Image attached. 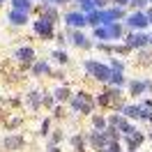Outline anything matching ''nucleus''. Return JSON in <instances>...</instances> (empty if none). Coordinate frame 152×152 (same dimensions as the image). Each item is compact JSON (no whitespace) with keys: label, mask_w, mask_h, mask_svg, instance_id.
<instances>
[{"label":"nucleus","mask_w":152,"mask_h":152,"mask_svg":"<svg viewBox=\"0 0 152 152\" xmlns=\"http://www.w3.org/2000/svg\"><path fill=\"white\" fill-rule=\"evenodd\" d=\"M138 122H145L148 127H152V108H145V106H143V113H141V120H138Z\"/></svg>","instance_id":"a18cd8bd"},{"label":"nucleus","mask_w":152,"mask_h":152,"mask_svg":"<svg viewBox=\"0 0 152 152\" xmlns=\"http://www.w3.org/2000/svg\"><path fill=\"white\" fill-rule=\"evenodd\" d=\"M51 60H53V65H60V67L72 65V58L67 53V48H53L51 51Z\"/></svg>","instance_id":"5701e85b"},{"label":"nucleus","mask_w":152,"mask_h":152,"mask_svg":"<svg viewBox=\"0 0 152 152\" xmlns=\"http://www.w3.org/2000/svg\"><path fill=\"white\" fill-rule=\"evenodd\" d=\"M122 42H124V44H127L129 48H132V51H141V48L152 46L150 30H148V32H127Z\"/></svg>","instance_id":"9d476101"},{"label":"nucleus","mask_w":152,"mask_h":152,"mask_svg":"<svg viewBox=\"0 0 152 152\" xmlns=\"http://www.w3.org/2000/svg\"><path fill=\"white\" fill-rule=\"evenodd\" d=\"M30 26H32V32H35L42 42H51V39H56V32H58V30H56V23L42 19V16H35Z\"/></svg>","instance_id":"423d86ee"},{"label":"nucleus","mask_w":152,"mask_h":152,"mask_svg":"<svg viewBox=\"0 0 152 152\" xmlns=\"http://www.w3.org/2000/svg\"><path fill=\"white\" fill-rule=\"evenodd\" d=\"M92 39H97V42H108V28H106V26L92 28Z\"/></svg>","instance_id":"c9c22d12"},{"label":"nucleus","mask_w":152,"mask_h":152,"mask_svg":"<svg viewBox=\"0 0 152 152\" xmlns=\"http://www.w3.org/2000/svg\"><path fill=\"white\" fill-rule=\"evenodd\" d=\"M5 2H10V0H0V5H5Z\"/></svg>","instance_id":"bf43d9fd"},{"label":"nucleus","mask_w":152,"mask_h":152,"mask_svg":"<svg viewBox=\"0 0 152 152\" xmlns=\"http://www.w3.org/2000/svg\"><path fill=\"white\" fill-rule=\"evenodd\" d=\"M129 2H132V0H129Z\"/></svg>","instance_id":"69168bd1"},{"label":"nucleus","mask_w":152,"mask_h":152,"mask_svg":"<svg viewBox=\"0 0 152 152\" xmlns=\"http://www.w3.org/2000/svg\"><path fill=\"white\" fill-rule=\"evenodd\" d=\"M7 21H10L12 28H26L28 23H32V14L21 12V10H10L7 12Z\"/></svg>","instance_id":"dca6fc26"},{"label":"nucleus","mask_w":152,"mask_h":152,"mask_svg":"<svg viewBox=\"0 0 152 152\" xmlns=\"http://www.w3.org/2000/svg\"><path fill=\"white\" fill-rule=\"evenodd\" d=\"M69 143H72V152H90L86 141V132H74L69 136Z\"/></svg>","instance_id":"412c9836"},{"label":"nucleus","mask_w":152,"mask_h":152,"mask_svg":"<svg viewBox=\"0 0 152 152\" xmlns=\"http://www.w3.org/2000/svg\"><path fill=\"white\" fill-rule=\"evenodd\" d=\"M145 16H148V21H150V28H152V5L145 10Z\"/></svg>","instance_id":"4d7b16f0"},{"label":"nucleus","mask_w":152,"mask_h":152,"mask_svg":"<svg viewBox=\"0 0 152 152\" xmlns=\"http://www.w3.org/2000/svg\"><path fill=\"white\" fill-rule=\"evenodd\" d=\"M51 92H53V97H56L58 104H69V99L74 97V90H72L69 83H60V86H56Z\"/></svg>","instance_id":"a211bd4d"},{"label":"nucleus","mask_w":152,"mask_h":152,"mask_svg":"<svg viewBox=\"0 0 152 152\" xmlns=\"http://www.w3.org/2000/svg\"><path fill=\"white\" fill-rule=\"evenodd\" d=\"M148 7H150L148 0H132L129 2V12H145Z\"/></svg>","instance_id":"a19ab883"},{"label":"nucleus","mask_w":152,"mask_h":152,"mask_svg":"<svg viewBox=\"0 0 152 152\" xmlns=\"http://www.w3.org/2000/svg\"><path fill=\"white\" fill-rule=\"evenodd\" d=\"M97 99V108L102 111H108V113H120L124 102V88H115V86H102V90L95 95Z\"/></svg>","instance_id":"f257e3e1"},{"label":"nucleus","mask_w":152,"mask_h":152,"mask_svg":"<svg viewBox=\"0 0 152 152\" xmlns=\"http://www.w3.org/2000/svg\"><path fill=\"white\" fill-rule=\"evenodd\" d=\"M23 122H26V118H23L21 113H10V118L5 120L2 127H5L7 132H19L21 127H23Z\"/></svg>","instance_id":"b1692460"},{"label":"nucleus","mask_w":152,"mask_h":152,"mask_svg":"<svg viewBox=\"0 0 152 152\" xmlns=\"http://www.w3.org/2000/svg\"><path fill=\"white\" fill-rule=\"evenodd\" d=\"M106 28H108V42H122L124 35H127V28H124L122 21H113Z\"/></svg>","instance_id":"aec40b11"},{"label":"nucleus","mask_w":152,"mask_h":152,"mask_svg":"<svg viewBox=\"0 0 152 152\" xmlns=\"http://www.w3.org/2000/svg\"><path fill=\"white\" fill-rule=\"evenodd\" d=\"M83 72L88 78H92L102 86H106L111 78V67H108V62H102V60H90V58L83 60Z\"/></svg>","instance_id":"7ed1b4c3"},{"label":"nucleus","mask_w":152,"mask_h":152,"mask_svg":"<svg viewBox=\"0 0 152 152\" xmlns=\"http://www.w3.org/2000/svg\"><path fill=\"white\" fill-rule=\"evenodd\" d=\"M67 37H69V44L74 48H81V51L95 48V42H92V37L86 35V30H69L67 28Z\"/></svg>","instance_id":"9b49d317"},{"label":"nucleus","mask_w":152,"mask_h":152,"mask_svg":"<svg viewBox=\"0 0 152 152\" xmlns=\"http://www.w3.org/2000/svg\"><path fill=\"white\" fill-rule=\"evenodd\" d=\"M120 113H122L124 118H127V120H132V122H136V120H141L143 106H141V102H134V104H124Z\"/></svg>","instance_id":"4be33fe9"},{"label":"nucleus","mask_w":152,"mask_h":152,"mask_svg":"<svg viewBox=\"0 0 152 152\" xmlns=\"http://www.w3.org/2000/svg\"><path fill=\"white\" fill-rule=\"evenodd\" d=\"M106 118H108V127H120V124H122V120H124L122 113H108Z\"/></svg>","instance_id":"c03bdc74"},{"label":"nucleus","mask_w":152,"mask_h":152,"mask_svg":"<svg viewBox=\"0 0 152 152\" xmlns=\"http://www.w3.org/2000/svg\"><path fill=\"white\" fill-rule=\"evenodd\" d=\"M32 12H35V16H42V19L51 21V23H56V26L62 21V12H60V7L53 5V2H39Z\"/></svg>","instance_id":"6e6552de"},{"label":"nucleus","mask_w":152,"mask_h":152,"mask_svg":"<svg viewBox=\"0 0 152 152\" xmlns=\"http://www.w3.org/2000/svg\"><path fill=\"white\" fill-rule=\"evenodd\" d=\"M95 48L99 53H106L108 58L115 56V42H95Z\"/></svg>","instance_id":"f704fd0d"},{"label":"nucleus","mask_w":152,"mask_h":152,"mask_svg":"<svg viewBox=\"0 0 152 152\" xmlns=\"http://www.w3.org/2000/svg\"><path fill=\"white\" fill-rule=\"evenodd\" d=\"M122 23L127 28V32H148L150 30V21L145 16V12H129Z\"/></svg>","instance_id":"39448f33"},{"label":"nucleus","mask_w":152,"mask_h":152,"mask_svg":"<svg viewBox=\"0 0 152 152\" xmlns=\"http://www.w3.org/2000/svg\"><path fill=\"white\" fill-rule=\"evenodd\" d=\"M62 141H65V129L53 127V132L48 134V138H46V145H62Z\"/></svg>","instance_id":"cd10ccee"},{"label":"nucleus","mask_w":152,"mask_h":152,"mask_svg":"<svg viewBox=\"0 0 152 152\" xmlns=\"http://www.w3.org/2000/svg\"><path fill=\"white\" fill-rule=\"evenodd\" d=\"M30 76H35V78H51L53 76V65L46 58H37L32 62V67H30Z\"/></svg>","instance_id":"2eb2a0df"},{"label":"nucleus","mask_w":152,"mask_h":152,"mask_svg":"<svg viewBox=\"0 0 152 152\" xmlns=\"http://www.w3.org/2000/svg\"><path fill=\"white\" fill-rule=\"evenodd\" d=\"M67 108H69V113H72V115H78V118H90V115L95 113V108H97V99H95V95H92V92H88L86 88H81V90H76L74 97L69 99Z\"/></svg>","instance_id":"f03ea898"},{"label":"nucleus","mask_w":152,"mask_h":152,"mask_svg":"<svg viewBox=\"0 0 152 152\" xmlns=\"http://www.w3.org/2000/svg\"><path fill=\"white\" fill-rule=\"evenodd\" d=\"M150 37H152V28H150Z\"/></svg>","instance_id":"e2e57ef3"},{"label":"nucleus","mask_w":152,"mask_h":152,"mask_svg":"<svg viewBox=\"0 0 152 152\" xmlns=\"http://www.w3.org/2000/svg\"><path fill=\"white\" fill-rule=\"evenodd\" d=\"M111 5H118V7H127V10H129V0H111Z\"/></svg>","instance_id":"603ef678"},{"label":"nucleus","mask_w":152,"mask_h":152,"mask_svg":"<svg viewBox=\"0 0 152 152\" xmlns=\"http://www.w3.org/2000/svg\"><path fill=\"white\" fill-rule=\"evenodd\" d=\"M88 120H90V129H97V132H104L108 127V118L104 113H92Z\"/></svg>","instance_id":"a878e982"},{"label":"nucleus","mask_w":152,"mask_h":152,"mask_svg":"<svg viewBox=\"0 0 152 152\" xmlns=\"http://www.w3.org/2000/svg\"><path fill=\"white\" fill-rule=\"evenodd\" d=\"M145 141H148V134L143 129H136L129 136H122V148H124V152H138L145 145Z\"/></svg>","instance_id":"f8f14e48"},{"label":"nucleus","mask_w":152,"mask_h":152,"mask_svg":"<svg viewBox=\"0 0 152 152\" xmlns=\"http://www.w3.org/2000/svg\"><path fill=\"white\" fill-rule=\"evenodd\" d=\"M72 2H83V0H72Z\"/></svg>","instance_id":"052dcab7"},{"label":"nucleus","mask_w":152,"mask_h":152,"mask_svg":"<svg viewBox=\"0 0 152 152\" xmlns=\"http://www.w3.org/2000/svg\"><path fill=\"white\" fill-rule=\"evenodd\" d=\"M127 72H113L111 69V78H108V86H115V88H127Z\"/></svg>","instance_id":"bb28decb"},{"label":"nucleus","mask_w":152,"mask_h":152,"mask_svg":"<svg viewBox=\"0 0 152 152\" xmlns=\"http://www.w3.org/2000/svg\"><path fill=\"white\" fill-rule=\"evenodd\" d=\"M67 46H69L67 30H58V32H56V48H67Z\"/></svg>","instance_id":"4c0bfd02"},{"label":"nucleus","mask_w":152,"mask_h":152,"mask_svg":"<svg viewBox=\"0 0 152 152\" xmlns=\"http://www.w3.org/2000/svg\"><path fill=\"white\" fill-rule=\"evenodd\" d=\"M12 58L19 65V72H30L32 62L37 60V51H35V46H19V48H14Z\"/></svg>","instance_id":"20e7f679"},{"label":"nucleus","mask_w":152,"mask_h":152,"mask_svg":"<svg viewBox=\"0 0 152 152\" xmlns=\"http://www.w3.org/2000/svg\"><path fill=\"white\" fill-rule=\"evenodd\" d=\"M76 7L83 12V14H90V12H95V10H99L95 5V0H83V2H76Z\"/></svg>","instance_id":"ea45409f"},{"label":"nucleus","mask_w":152,"mask_h":152,"mask_svg":"<svg viewBox=\"0 0 152 152\" xmlns=\"http://www.w3.org/2000/svg\"><path fill=\"white\" fill-rule=\"evenodd\" d=\"M32 2H44V0H32Z\"/></svg>","instance_id":"680f3d73"},{"label":"nucleus","mask_w":152,"mask_h":152,"mask_svg":"<svg viewBox=\"0 0 152 152\" xmlns=\"http://www.w3.org/2000/svg\"><path fill=\"white\" fill-rule=\"evenodd\" d=\"M62 23H65V28H69V30H86L88 28V16L78 10V7H74V10L62 12Z\"/></svg>","instance_id":"0eeeda50"},{"label":"nucleus","mask_w":152,"mask_h":152,"mask_svg":"<svg viewBox=\"0 0 152 152\" xmlns=\"http://www.w3.org/2000/svg\"><path fill=\"white\" fill-rule=\"evenodd\" d=\"M148 2H150V5H152V0H148Z\"/></svg>","instance_id":"0e129e2a"},{"label":"nucleus","mask_w":152,"mask_h":152,"mask_svg":"<svg viewBox=\"0 0 152 152\" xmlns=\"http://www.w3.org/2000/svg\"><path fill=\"white\" fill-rule=\"evenodd\" d=\"M10 108H7V106L2 104V102H0V124H5V120H7V118H10Z\"/></svg>","instance_id":"09e8293b"},{"label":"nucleus","mask_w":152,"mask_h":152,"mask_svg":"<svg viewBox=\"0 0 152 152\" xmlns=\"http://www.w3.org/2000/svg\"><path fill=\"white\" fill-rule=\"evenodd\" d=\"M108 67H111L113 72H127V58L111 56V58H108Z\"/></svg>","instance_id":"473e14b6"},{"label":"nucleus","mask_w":152,"mask_h":152,"mask_svg":"<svg viewBox=\"0 0 152 152\" xmlns=\"http://www.w3.org/2000/svg\"><path fill=\"white\" fill-rule=\"evenodd\" d=\"M48 115H51L56 122H60V120H67V118H69V108H67V104H56L53 111H51Z\"/></svg>","instance_id":"c756f323"},{"label":"nucleus","mask_w":152,"mask_h":152,"mask_svg":"<svg viewBox=\"0 0 152 152\" xmlns=\"http://www.w3.org/2000/svg\"><path fill=\"white\" fill-rule=\"evenodd\" d=\"M95 5L99 10H106V7H111V0H95Z\"/></svg>","instance_id":"3c124183"},{"label":"nucleus","mask_w":152,"mask_h":152,"mask_svg":"<svg viewBox=\"0 0 152 152\" xmlns=\"http://www.w3.org/2000/svg\"><path fill=\"white\" fill-rule=\"evenodd\" d=\"M51 78H56L58 83H67V74L62 69H53V76H51Z\"/></svg>","instance_id":"49530a36"},{"label":"nucleus","mask_w":152,"mask_h":152,"mask_svg":"<svg viewBox=\"0 0 152 152\" xmlns=\"http://www.w3.org/2000/svg\"><path fill=\"white\" fill-rule=\"evenodd\" d=\"M129 53H132V48L127 46L124 42H115V56L118 58H127Z\"/></svg>","instance_id":"79ce46f5"},{"label":"nucleus","mask_w":152,"mask_h":152,"mask_svg":"<svg viewBox=\"0 0 152 152\" xmlns=\"http://www.w3.org/2000/svg\"><path fill=\"white\" fill-rule=\"evenodd\" d=\"M106 150H108V152H124V148H122V143H118V141H111L108 145H106Z\"/></svg>","instance_id":"de8ad7c7"},{"label":"nucleus","mask_w":152,"mask_h":152,"mask_svg":"<svg viewBox=\"0 0 152 152\" xmlns=\"http://www.w3.org/2000/svg\"><path fill=\"white\" fill-rule=\"evenodd\" d=\"M106 136H108V141L122 143V134H120V129H118V127H106Z\"/></svg>","instance_id":"37998d69"},{"label":"nucleus","mask_w":152,"mask_h":152,"mask_svg":"<svg viewBox=\"0 0 152 152\" xmlns=\"http://www.w3.org/2000/svg\"><path fill=\"white\" fill-rule=\"evenodd\" d=\"M145 134H148V143L152 145V127H148V132H145Z\"/></svg>","instance_id":"13d9d810"},{"label":"nucleus","mask_w":152,"mask_h":152,"mask_svg":"<svg viewBox=\"0 0 152 152\" xmlns=\"http://www.w3.org/2000/svg\"><path fill=\"white\" fill-rule=\"evenodd\" d=\"M12 10H21V12H30L32 14V10H35V2L32 0H10Z\"/></svg>","instance_id":"72a5a7b5"},{"label":"nucleus","mask_w":152,"mask_h":152,"mask_svg":"<svg viewBox=\"0 0 152 152\" xmlns=\"http://www.w3.org/2000/svg\"><path fill=\"white\" fill-rule=\"evenodd\" d=\"M42 99H44V90H39V88H30L28 92L23 95V106L28 108L30 113H37L39 108H42Z\"/></svg>","instance_id":"4468645a"},{"label":"nucleus","mask_w":152,"mask_h":152,"mask_svg":"<svg viewBox=\"0 0 152 152\" xmlns=\"http://www.w3.org/2000/svg\"><path fill=\"white\" fill-rule=\"evenodd\" d=\"M26 145H28V141L21 132H7L2 138V150L5 152H23Z\"/></svg>","instance_id":"1a4fd4ad"},{"label":"nucleus","mask_w":152,"mask_h":152,"mask_svg":"<svg viewBox=\"0 0 152 152\" xmlns=\"http://www.w3.org/2000/svg\"><path fill=\"white\" fill-rule=\"evenodd\" d=\"M136 65L145 67V69H150V67H152V46L136 51Z\"/></svg>","instance_id":"393cba45"},{"label":"nucleus","mask_w":152,"mask_h":152,"mask_svg":"<svg viewBox=\"0 0 152 152\" xmlns=\"http://www.w3.org/2000/svg\"><path fill=\"white\" fill-rule=\"evenodd\" d=\"M86 141H88V148L92 152H99L104 150L106 145H108V136H106V129L104 132H97V129H90V132H86Z\"/></svg>","instance_id":"ddd939ff"},{"label":"nucleus","mask_w":152,"mask_h":152,"mask_svg":"<svg viewBox=\"0 0 152 152\" xmlns=\"http://www.w3.org/2000/svg\"><path fill=\"white\" fill-rule=\"evenodd\" d=\"M141 104L145 106V108H152V97H143V99H141Z\"/></svg>","instance_id":"5fc2aeb1"},{"label":"nucleus","mask_w":152,"mask_h":152,"mask_svg":"<svg viewBox=\"0 0 152 152\" xmlns=\"http://www.w3.org/2000/svg\"><path fill=\"white\" fill-rule=\"evenodd\" d=\"M118 129H120V134H122V136H129V134H134L138 127H136V122H132V120H127V118H124L122 124H120Z\"/></svg>","instance_id":"e433bc0d"},{"label":"nucleus","mask_w":152,"mask_h":152,"mask_svg":"<svg viewBox=\"0 0 152 152\" xmlns=\"http://www.w3.org/2000/svg\"><path fill=\"white\" fill-rule=\"evenodd\" d=\"M56 104H58V102H56V97H53V92H44V99H42V108L51 113Z\"/></svg>","instance_id":"58836bf2"},{"label":"nucleus","mask_w":152,"mask_h":152,"mask_svg":"<svg viewBox=\"0 0 152 152\" xmlns=\"http://www.w3.org/2000/svg\"><path fill=\"white\" fill-rule=\"evenodd\" d=\"M46 152H62L60 145H46Z\"/></svg>","instance_id":"6e6d98bb"},{"label":"nucleus","mask_w":152,"mask_h":152,"mask_svg":"<svg viewBox=\"0 0 152 152\" xmlns=\"http://www.w3.org/2000/svg\"><path fill=\"white\" fill-rule=\"evenodd\" d=\"M143 83H145V97H152V78H150V76H145Z\"/></svg>","instance_id":"8fccbe9b"},{"label":"nucleus","mask_w":152,"mask_h":152,"mask_svg":"<svg viewBox=\"0 0 152 152\" xmlns=\"http://www.w3.org/2000/svg\"><path fill=\"white\" fill-rule=\"evenodd\" d=\"M127 7H118V5H111V7H106L104 10V26L108 23H113V21H124L127 19Z\"/></svg>","instance_id":"f3484780"},{"label":"nucleus","mask_w":152,"mask_h":152,"mask_svg":"<svg viewBox=\"0 0 152 152\" xmlns=\"http://www.w3.org/2000/svg\"><path fill=\"white\" fill-rule=\"evenodd\" d=\"M53 118L51 115H46V118H42V122H39V136H44V138H48V134L53 132Z\"/></svg>","instance_id":"2f4dec72"},{"label":"nucleus","mask_w":152,"mask_h":152,"mask_svg":"<svg viewBox=\"0 0 152 152\" xmlns=\"http://www.w3.org/2000/svg\"><path fill=\"white\" fill-rule=\"evenodd\" d=\"M86 16H88V26L90 28L104 26V10H95V12H90V14H86Z\"/></svg>","instance_id":"7c9ffc66"},{"label":"nucleus","mask_w":152,"mask_h":152,"mask_svg":"<svg viewBox=\"0 0 152 152\" xmlns=\"http://www.w3.org/2000/svg\"><path fill=\"white\" fill-rule=\"evenodd\" d=\"M44 2H53V5H58V7H65V5H69L72 0H44Z\"/></svg>","instance_id":"864d4df0"},{"label":"nucleus","mask_w":152,"mask_h":152,"mask_svg":"<svg viewBox=\"0 0 152 152\" xmlns=\"http://www.w3.org/2000/svg\"><path fill=\"white\" fill-rule=\"evenodd\" d=\"M2 104L7 106L12 113H16L21 106H23V95H10L7 99H2Z\"/></svg>","instance_id":"c85d7f7f"},{"label":"nucleus","mask_w":152,"mask_h":152,"mask_svg":"<svg viewBox=\"0 0 152 152\" xmlns=\"http://www.w3.org/2000/svg\"><path fill=\"white\" fill-rule=\"evenodd\" d=\"M127 95L132 99H143L145 97V83H143V78H129L127 81Z\"/></svg>","instance_id":"6ab92c4d"}]
</instances>
